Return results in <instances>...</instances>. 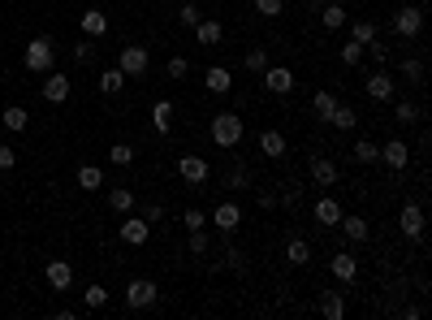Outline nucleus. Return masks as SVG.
I'll use <instances>...</instances> for the list:
<instances>
[{
  "label": "nucleus",
  "mask_w": 432,
  "mask_h": 320,
  "mask_svg": "<svg viewBox=\"0 0 432 320\" xmlns=\"http://www.w3.org/2000/svg\"><path fill=\"white\" fill-rule=\"evenodd\" d=\"M242 134H246V126H242L238 113H216L212 117V143L216 147H230V152H234V147L242 143Z\"/></svg>",
  "instance_id": "nucleus-1"
},
{
  "label": "nucleus",
  "mask_w": 432,
  "mask_h": 320,
  "mask_svg": "<svg viewBox=\"0 0 432 320\" xmlns=\"http://www.w3.org/2000/svg\"><path fill=\"white\" fill-rule=\"evenodd\" d=\"M53 61H57V43L48 39V35H35V39L27 43V69H31V74H48V69H53Z\"/></svg>",
  "instance_id": "nucleus-2"
},
{
  "label": "nucleus",
  "mask_w": 432,
  "mask_h": 320,
  "mask_svg": "<svg viewBox=\"0 0 432 320\" xmlns=\"http://www.w3.org/2000/svg\"><path fill=\"white\" fill-rule=\"evenodd\" d=\"M156 299H160V290H156V281H147V277H134L130 286H125V307H130V312L156 307Z\"/></svg>",
  "instance_id": "nucleus-3"
},
{
  "label": "nucleus",
  "mask_w": 432,
  "mask_h": 320,
  "mask_svg": "<svg viewBox=\"0 0 432 320\" xmlns=\"http://www.w3.org/2000/svg\"><path fill=\"white\" fill-rule=\"evenodd\" d=\"M117 69L125 74V78H143V74L151 69V53H147V48H139V43L121 48V57H117Z\"/></svg>",
  "instance_id": "nucleus-4"
},
{
  "label": "nucleus",
  "mask_w": 432,
  "mask_h": 320,
  "mask_svg": "<svg viewBox=\"0 0 432 320\" xmlns=\"http://www.w3.org/2000/svg\"><path fill=\"white\" fill-rule=\"evenodd\" d=\"M393 31H398L402 39H415V35L424 31V9H419V5H402V9L393 13Z\"/></svg>",
  "instance_id": "nucleus-5"
},
{
  "label": "nucleus",
  "mask_w": 432,
  "mask_h": 320,
  "mask_svg": "<svg viewBox=\"0 0 432 320\" xmlns=\"http://www.w3.org/2000/svg\"><path fill=\"white\" fill-rule=\"evenodd\" d=\"M177 174H182L186 186H203V182L212 178V169H208L203 156H182V160H177Z\"/></svg>",
  "instance_id": "nucleus-6"
},
{
  "label": "nucleus",
  "mask_w": 432,
  "mask_h": 320,
  "mask_svg": "<svg viewBox=\"0 0 432 320\" xmlns=\"http://www.w3.org/2000/svg\"><path fill=\"white\" fill-rule=\"evenodd\" d=\"M398 225H402V234L411 238V242H419V238H424V208H419V204H402Z\"/></svg>",
  "instance_id": "nucleus-7"
},
{
  "label": "nucleus",
  "mask_w": 432,
  "mask_h": 320,
  "mask_svg": "<svg viewBox=\"0 0 432 320\" xmlns=\"http://www.w3.org/2000/svg\"><path fill=\"white\" fill-rule=\"evenodd\" d=\"M264 87H268L272 95H290V91H294V69H286V65H268V69H264Z\"/></svg>",
  "instance_id": "nucleus-8"
},
{
  "label": "nucleus",
  "mask_w": 432,
  "mask_h": 320,
  "mask_svg": "<svg viewBox=\"0 0 432 320\" xmlns=\"http://www.w3.org/2000/svg\"><path fill=\"white\" fill-rule=\"evenodd\" d=\"M69 91H74V83L65 78V74H53V69H48V78H43V100H48V104H65Z\"/></svg>",
  "instance_id": "nucleus-9"
},
{
  "label": "nucleus",
  "mask_w": 432,
  "mask_h": 320,
  "mask_svg": "<svg viewBox=\"0 0 432 320\" xmlns=\"http://www.w3.org/2000/svg\"><path fill=\"white\" fill-rule=\"evenodd\" d=\"M151 238V225L143 216H130V221H121V242L125 247H143V242Z\"/></svg>",
  "instance_id": "nucleus-10"
},
{
  "label": "nucleus",
  "mask_w": 432,
  "mask_h": 320,
  "mask_svg": "<svg viewBox=\"0 0 432 320\" xmlns=\"http://www.w3.org/2000/svg\"><path fill=\"white\" fill-rule=\"evenodd\" d=\"M212 225H216L221 234H234V230L242 225V208H238V204H230V200H225V204H221V208L212 212Z\"/></svg>",
  "instance_id": "nucleus-11"
},
{
  "label": "nucleus",
  "mask_w": 432,
  "mask_h": 320,
  "mask_svg": "<svg viewBox=\"0 0 432 320\" xmlns=\"http://www.w3.org/2000/svg\"><path fill=\"white\" fill-rule=\"evenodd\" d=\"M380 160H385L389 169H398V174H402L406 160H411V147H406V139H389L385 147H380Z\"/></svg>",
  "instance_id": "nucleus-12"
},
{
  "label": "nucleus",
  "mask_w": 432,
  "mask_h": 320,
  "mask_svg": "<svg viewBox=\"0 0 432 320\" xmlns=\"http://www.w3.org/2000/svg\"><path fill=\"white\" fill-rule=\"evenodd\" d=\"M203 87H208L212 95H230L234 91V74L225 69V65H212L208 74H203Z\"/></svg>",
  "instance_id": "nucleus-13"
},
{
  "label": "nucleus",
  "mask_w": 432,
  "mask_h": 320,
  "mask_svg": "<svg viewBox=\"0 0 432 320\" xmlns=\"http://www.w3.org/2000/svg\"><path fill=\"white\" fill-rule=\"evenodd\" d=\"M312 182L316 186H337V165L328 156H312Z\"/></svg>",
  "instance_id": "nucleus-14"
},
{
  "label": "nucleus",
  "mask_w": 432,
  "mask_h": 320,
  "mask_svg": "<svg viewBox=\"0 0 432 320\" xmlns=\"http://www.w3.org/2000/svg\"><path fill=\"white\" fill-rule=\"evenodd\" d=\"M43 277H48V286H53V290H69V286H74V268H69L65 260H53V264L43 268Z\"/></svg>",
  "instance_id": "nucleus-15"
},
{
  "label": "nucleus",
  "mask_w": 432,
  "mask_h": 320,
  "mask_svg": "<svg viewBox=\"0 0 432 320\" xmlns=\"http://www.w3.org/2000/svg\"><path fill=\"white\" fill-rule=\"evenodd\" d=\"M328 268H333V277H337L342 286H350L354 277H359V260H354V256H346V251H337Z\"/></svg>",
  "instance_id": "nucleus-16"
},
{
  "label": "nucleus",
  "mask_w": 432,
  "mask_h": 320,
  "mask_svg": "<svg viewBox=\"0 0 432 320\" xmlns=\"http://www.w3.org/2000/svg\"><path fill=\"white\" fill-rule=\"evenodd\" d=\"M393 91H398V83L389 78L385 69H376L372 78H368V95H372V100H393Z\"/></svg>",
  "instance_id": "nucleus-17"
},
{
  "label": "nucleus",
  "mask_w": 432,
  "mask_h": 320,
  "mask_svg": "<svg viewBox=\"0 0 432 320\" xmlns=\"http://www.w3.org/2000/svg\"><path fill=\"white\" fill-rule=\"evenodd\" d=\"M320 316H324V320H342V316H346L342 290H324V294H320Z\"/></svg>",
  "instance_id": "nucleus-18"
},
{
  "label": "nucleus",
  "mask_w": 432,
  "mask_h": 320,
  "mask_svg": "<svg viewBox=\"0 0 432 320\" xmlns=\"http://www.w3.org/2000/svg\"><path fill=\"white\" fill-rule=\"evenodd\" d=\"M316 221H320V225H337V221H342V204L333 200V195H324V200H316Z\"/></svg>",
  "instance_id": "nucleus-19"
},
{
  "label": "nucleus",
  "mask_w": 432,
  "mask_h": 320,
  "mask_svg": "<svg viewBox=\"0 0 432 320\" xmlns=\"http://www.w3.org/2000/svg\"><path fill=\"white\" fill-rule=\"evenodd\" d=\"M260 152H264L268 160H281V156H286V134H281V130H264V134H260Z\"/></svg>",
  "instance_id": "nucleus-20"
},
{
  "label": "nucleus",
  "mask_w": 432,
  "mask_h": 320,
  "mask_svg": "<svg viewBox=\"0 0 432 320\" xmlns=\"http://www.w3.org/2000/svg\"><path fill=\"white\" fill-rule=\"evenodd\" d=\"M337 225L346 230V238H350V242H368V238H372V225H368L363 216H346V212H342Z\"/></svg>",
  "instance_id": "nucleus-21"
},
{
  "label": "nucleus",
  "mask_w": 432,
  "mask_h": 320,
  "mask_svg": "<svg viewBox=\"0 0 432 320\" xmlns=\"http://www.w3.org/2000/svg\"><path fill=\"white\" fill-rule=\"evenodd\" d=\"M83 35H87V39L109 35V18L99 13V9H87V13H83Z\"/></svg>",
  "instance_id": "nucleus-22"
},
{
  "label": "nucleus",
  "mask_w": 432,
  "mask_h": 320,
  "mask_svg": "<svg viewBox=\"0 0 432 320\" xmlns=\"http://www.w3.org/2000/svg\"><path fill=\"white\" fill-rule=\"evenodd\" d=\"M0 121H5V130H13V134H22L27 130V121H31V113L22 109V104H9L5 113H0Z\"/></svg>",
  "instance_id": "nucleus-23"
},
{
  "label": "nucleus",
  "mask_w": 432,
  "mask_h": 320,
  "mask_svg": "<svg viewBox=\"0 0 432 320\" xmlns=\"http://www.w3.org/2000/svg\"><path fill=\"white\" fill-rule=\"evenodd\" d=\"M286 260H290V264H298V268H307V264H312V242H307V238H290Z\"/></svg>",
  "instance_id": "nucleus-24"
},
{
  "label": "nucleus",
  "mask_w": 432,
  "mask_h": 320,
  "mask_svg": "<svg viewBox=\"0 0 432 320\" xmlns=\"http://www.w3.org/2000/svg\"><path fill=\"white\" fill-rule=\"evenodd\" d=\"M195 35H199V43H203V48H216V43L225 39V27H221V22H203V18H199Z\"/></svg>",
  "instance_id": "nucleus-25"
},
{
  "label": "nucleus",
  "mask_w": 432,
  "mask_h": 320,
  "mask_svg": "<svg viewBox=\"0 0 432 320\" xmlns=\"http://www.w3.org/2000/svg\"><path fill=\"white\" fill-rule=\"evenodd\" d=\"M151 126H156V134H169V126H173V104L169 100L151 104Z\"/></svg>",
  "instance_id": "nucleus-26"
},
{
  "label": "nucleus",
  "mask_w": 432,
  "mask_h": 320,
  "mask_svg": "<svg viewBox=\"0 0 432 320\" xmlns=\"http://www.w3.org/2000/svg\"><path fill=\"white\" fill-rule=\"evenodd\" d=\"M320 22H324L328 31H337V27H346V5H342V0H328V5L320 9Z\"/></svg>",
  "instance_id": "nucleus-27"
},
{
  "label": "nucleus",
  "mask_w": 432,
  "mask_h": 320,
  "mask_svg": "<svg viewBox=\"0 0 432 320\" xmlns=\"http://www.w3.org/2000/svg\"><path fill=\"white\" fill-rule=\"evenodd\" d=\"M333 109H337V95H333V91H316V95H312V113H316L320 121L333 117Z\"/></svg>",
  "instance_id": "nucleus-28"
},
{
  "label": "nucleus",
  "mask_w": 432,
  "mask_h": 320,
  "mask_svg": "<svg viewBox=\"0 0 432 320\" xmlns=\"http://www.w3.org/2000/svg\"><path fill=\"white\" fill-rule=\"evenodd\" d=\"M109 208L113 212H134V190L130 186H113L109 190Z\"/></svg>",
  "instance_id": "nucleus-29"
},
{
  "label": "nucleus",
  "mask_w": 432,
  "mask_h": 320,
  "mask_svg": "<svg viewBox=\"0 0 432 320\" xmlns=\"http://www.w3.org/2000/svg\"><path fill=\"white\" fill-rule=\"evenodd\" d=\"M350 39H354V43H372V39H376V22H372V18H354V22H350Z\"/></svg>",
  "instance_id": "nucleus-30"
},
{
  "label": "nucleus",
  "mask_w": 432,
  "mask_h": 320,
  "mask_svg": "<svg viewBox=\"0 0 432 320\" xmlns=\"http://www.w3.org/2000/svg\"><path fill=\"white\" fill-rule=\"evenodd\" d=\"M78 186L83 190H99V186H104V169H99V165H83L78 169Z\"/></svg>",
  "instance_id": "nucleus-31"
},
{
  "label": "nucleus",
  "mask_w": 432,
  "mask_h": 320,
  "mask_svg": "<svg viewBox=\"0 0 432 320\" xmlns=\"http://www.w3.org/2000/svg\"><path fill=\"white\" fill-rule=\"evenodd\" d=\"M225 186H230V190H246L251 186V174H246V165H230V169H225V178H221Z\"/></svg>",
  "instance_id": "nucleus-32"
},
{
  "label": "nucleus",
  "mask_w": 432,
  "mask_h": 320,
  "mask_svg": "<svg viewBox=\"0 0 432 320\" xmlns=\"http://www.w3.org/2000/svg\"><path fill=\"white\" fill-rule=\"evenodd\" d=\"M350 152H354V160H359V165H376V160H380V147H376L372 139H359Z\"/></svg>",
  "instance_id": "nucleus-33"
},
{
  "label": "nucleus",
  "mask_w": 432,
  "mask_h": 320,
  "mask_svg": "<svg viewBox=\"0 0 432 320\" xmlns=\"http://www.w3.org/2000/svg\"><path fill=\"white\" fill-rule=\"evenodd\" d=\"M125 87V74L113 65V69H104V74H99V91H104V95H117Z\"/></svg>",
  "instance_id": "nucleus-34"
},
{
  "label": "nucleus",
  "mask_w": 432,
  "mask_h": 320,
  "mask_svg": "<svg viewBox=\"0 0 432 320\" xmlns=\"http://www.w3.org/2000/svg\"><path fill=\"white\" fill-rule=\"evenodd\" d=\"M354 121H359V113H354L350 104H337L333 117H328V126H337V130H354Z\"/></svg>",
  "instance_id": "nucleus-35"
},
{
  "label": "nucleus",
  "mask_w": 432,
  "mask_h": 320,
  "mask_svg": "<svg viewBox=\"0 0 432 320\" xmlns=\"http://www.w3.org/2000/svg\"><path fill=\"white\" fill-rule=\"evenodd\" d=\"M109 160H113V165H121V169H125V165H134V147H130V143H113V147H109Z\"/></svg>",
  "instance_id": "nucleus-36"
},
{
  "label": "nucleus",
  "mask_w": 432,
  "mask_h": 320,
  "mask_svg": "<svg viewBox=\"0 0 432 320\" xmlns=\"http://www.w3.org/2000/svg\"><path fill=\"white\" fill-rule=\"evenodd\" d=\"M393 121H402V126H411V121H419V104H411V100H398V109H393Z\"/></svg>",
  "instance_id": "nucleus-37"
},
{
  "label": "nucleus",
  "mask_w": 432,
  "mask_h": 320,
  "mask_svg": "<svg viewBox=\"0 0 432 320\" xmlns=\"http://www.w3.org/2000/svg\"><path fill=\"white\" fill-rule=\"evenodd\" d=\"M402 78H406V83H424V61H419V57H406V61H402Z\"/></svg>",
  "instance_id": "nucleus-38"
},
{
  "label": "nucleus",
  "mask_w": 432,
  "mask_h": 320,
  "mask_svg": "<svg viewBox=\"0 0 432 320\" xmlns=\"http://www.w3.org/2000/svg\"><path fill=\"white\" fill-rule=\"evenodd\" d=\"M83 303H87L91 312H95V307H104V303H109V290H104V286H95V281H91V286H87V294H83Z\"/></svg>",
  "instance_id": "nucleus-39"
},
{
  "label": "nucleus",
  "mask_w": 432,
  "mask_h": 320,
  "mask_svg": "<svg viewBox=\"0 0 432 320\" xmlns=\"http://www.w3.org/2000/svg\"><path fill=\"white\" fill-rule=\"evenodd\" d=\"M246 69L251 74H264L268 69V53H264V48H251V53H246Z\"/></svg>",
  "instance_id": "nucleus-40"
},
{
  "label": "nucleus",
  "mask_w": 432,
  "mask_h": 320,
  "mask_svg": "<svg viewBox=\"0 0 432 320\" xmlns=\"http://www.w3.org/2000/svg\"><path fill=\"white\" fill-rule=\"evenodd\" d=\"M182 225L186 230H203V225H208V212H203V208H186L182 212Z\"/></svg>",
  "instance_id": "nucleus-41"
},
{
  "label": "nucleus",
  "mask_w": 432,
  "mask_h": 320,
  "mask_svg": "<svg viewBox=\"0 0 432 320\" xmlns=\"http://www.w3.org/2000/svg\"><path fill=\"white\" fill-rule=\"evenodd\" d=\"M256 9H260L264 18H281V13H286V0H256Z\"/></svg>",
  "instance_id": "nucleus-42"
},
{
  "label": "nucleus",
  "mask_w": 432,
  "mask_h": 320,
  "mask_svg": "<svg viewBox=\"0 0 432 320\" xmlns=\"http://www.w3.org/2000/svg\"><path fill=\"white\" fill-rule=\"evenodd\" d=\"M208 247H212L208 234H203V230H190V256H208Z\"/></svg>",
  "instance_id": "nucleus-43"
},
{
  "label": "nucleus",
  "mask_w": 432,
  "mask_h": 320,
  "mask_svg": "<svg viewBox=\"0 0 432 320\" xmlns=\"http://www.w3.org/2000/svg\"><path fill=\"white\" fill-rule=\"evenodd\" d=\"M165 69H169V78H186V74H190V61H186V57H169Z\"/></svg>",
  "instance_id": "nucleus-44"
},
{
  "label": "nucleus",
  "mask_w": 432,
  "mask_h": 320,
  "mask_svg": "<svg viewBox=\"0 0 432 320\" xmlns=\"http://www.w3.org/2000/svg\"><path fill=\"white\" fill-rule=\"evenodd\" d=\"M177 22H182V27H199V5H182V9H177Z\"/></svg>",
  "instance_id": "nucleus-45"
},
{
  "label": "nucleus",
  "mask_w": 432,
  "mask_h": 320,
  "mask_svg": "<svg viewBox=\"0 0 432 320\" xmlns=\"http://www.w3.org/2000/svg\"><path fill=\"white\" fill-rule=\"evenodd\" d=\"M342 61H346V65H359V61H363V43H354V39H350V43L342 48Z\"/></svg>",
  "instance_id": "nucleus-46"
},
{
  "label": "nucleus",
  "mask_w": 432,
  "mask_h": 320,
  "mask_svg": "<svg viewBox=\"0 0 432 320\" xmlns=\"http://www.w3.org/2000/svg\"><path fill=\"white\" fill-rule=\"evenodd\" d=\"M91 53H95L91 39H78V43H74V61H78V65H91Z\"/></svg>",
  "instance_id": "nucleus-47"
},
{
  "label": "nucleus",
  "mask_w": 432,
  "mask_h": 320,
  "mask_svg": "<svg viewBox=\"0 0 432 320\" xmlns=\"http://www.w3.org/2000/svg\"><path fill=\"white\" fill-rule=\"evenodd\" d=\"M143 221H147V225H160V221H165V208H160V204H143Z\"/></svg>",
  "instance_id": "nucleus-48"
},
{
  "label": "nucleus",
  "mask_w": 432,
  "mask_h": 320,
  "mask_svg": "<svg viewBox=\"0 0 432 320\" xmlns=\"http://www.w3.org/2000/svg\"><path fill=\"white\" fill-rule=\"evenodd\" d=\"M13 165H18V152H13L9 143H0V174H5V169H13Z\"/></svg>",
  "instance_id": "nucleus-49"
},
{
  "label": "nucleus",
  "mask_w": 432,
  "mask_h": 320,
  "mask_svg": "<svg viewBox=\"0 0 432 320\" xmlns=\"http://www.w3.org/2000/svg\"><path fill=\"white\" fill-rule=\"evenodd\" d=\"M363 53H372V61H385V57H389V48L380 43V39H372V43H363Z\"/></svg>",
  "instance_id": "nucleus-50"
},
{
  "label": "nucleus",
  "mask_w": 432,
  "mask_h": 320,
  "mask_svg": "<svg viewBox=\"0 0 432 320\" xmlns=\"http://www.w3.org/2000/svg\"><path fill=\"white\" fill-rule=\"evenodd\" d=\"M256 204H260L264 212H272V208H277V195H272V190H260V195H256Z\"/></svg>",
  "instance_id": "nucleus-51"
},
{
  "label": "nucleus",
  "mask_w": 432,
  "mask_h": 320,
  "mask_svg": "<svg viewBox=\"0 0 432 320\" xmlns=\"http://www.w3.org/2000/svg\"><path fill=\"white\" fill-rule=\"evenodd\" d=\"M225 256H230V260H225V264H230V268H234V273H242V268H246V260H242V251H234V247H230V251H225Z\"/></svg>",
  "instance_id": "nucleus-52"
},
{
  "label": "nucleus",
  "mask_w": 432,
  "mask_h": 320,
  "mask_svg": "<svg viewBox=\"0 0 432 320\" xmlns=\"http://www.w3.org/2000/svg\"><path fill=\"white\" fill-rule=\"evenodd\" d=\"M324 5H328V0H307V13H320Z\"/></svg>",
  "instance_id": "nucleus-53"
},
{
  "label": "nucleus",
  "mask_w": 432,
  "mask_h": 320,
  "mask_svg": "<svg viewBox=\"0 0 432 320\" xmlns=\"http://www.w3.org/2000/svg\"><path fill=\"white\" fill-rule=\"evenodd\" d=\"M342 5H346V0H342Z\"/></svg>",
  "instance_id": "nucleus-54"
}]
</instances>
